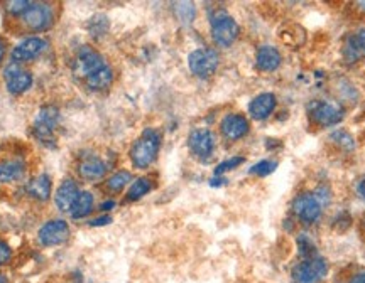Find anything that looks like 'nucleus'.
<instances>
[{
	"label": "nucleus",
	"instance_id": "7",
	"mask_svg": "<svg viewBox=\"0 0 365 283\" xmlns=\"http://www.w3.org/2000/svg\"><path fill=\"white\" fill-rule=\"evenodd\" d=\"M105 65H107V62L103 61V58L100 56L95 49L85 46V48L78 51L77 59H75L73 62V71L75 74L79 76V78L87 79L88 76L96 73V71H98L100 67H103Z\"/></svg>",
	"mask_w": 365,
	"mask_h": 283
},
{
	"label": "nucleus",
	"instance_id": "15",
	"mask_svg": "<svg viewBox=\"0 0 365 283\" xmlns=\"http://www.w3.org/2000/svg\"><path fill=\"white\" fill-rule=\"evenodd\" d=\"M249 129L250 126L247 118L243 115H238V113H230L220 124L222 135H224L226 140H241V138L249 133Z\"/></svg>",
	"mask_w": 365,
	"mask_h": 283
},
{
	"label": "nucleus",
	"instance_id": "6",
	"mask_svg": "<svg viewBox=\"0 0 365 283\" xmlns=\"http://www.w3.org/2000/svg\"><path fill=\"white\" fill-rule=\"evenodd\" d=\"M293 211H295L296 216L303 223H306V225H313V223H316L321 218L323 206L318 202L313 192H305L295 197V201H293Z\"/></svg>",
	"mask_w": 365,
	"mask_h": 283
},
{
	"label": "nucleus",
	"instance_id": "12",
	"mask_svg": "<svg viewBox=\"0 0 365 283\" xmlns=\"http://www.w3.org/2000/svg\"><path fill=\"white\" fill-rule=\"evenodd\" d=\"M58 118H60V113L54 107L41 108V112L37 113L34 120V132L39 140L48 142L51 138L54 129L58 125Z\"/></svg>",
	"mask_w": 365,
	"mask_h": 283
},
{
	"label": "nucleus",
	"instance_id": "13",
	"mask_svg": "<svg viewBox=\"0 0 365 283\" xmlns=\"http://www.w3.org/2000/svg\"><path fill=\"white\" fill-rule=\"evenodd\" d=\"M4 76H6L7 90L14 93V95H19V93H24L26 90H29L32 84L31 73H27L26 70H23L18 62H12L11 66H7Z\"/></svg>",
	"mask_w": 365,
	"mask_h": 283
},
{
	"label": "nucleus",
	"instance_id": "40",
	"mask_svg": "<svg viewBox=\"0 0 365 283\" xmlns=\"http://www.w3.org/2000/svg\"><path fill=\"white\" fill-rule=\"evenodd\" d=\"M355 6H357V7H359V8H360V11H362V12H365V2H357V4H355Z\"/></svg>",
	"mask_w": 365,
	"mask_h": 283
},
{
	"label": "nucleus",
	"instance_id": "23",
	"mask_svg": "<svg viewBox=\"0 0 365 283\" xmlns=\"http://www.w3.org/2000/svg\"><path fill=\"white\" fill-rule=\"evenodd\" d=\"M91 209H94V196L90 192L83 191L79 192L78 199L75 201L73 208H71V216L75 219H82L88 216L91 213Z\"/></svg>",
	"mask_w": 365,
	"mask_h": 283
},
{
	"label": "nucleus",
	"instance_id": "20",
	"mask_svg": "<svg viewBox=\"0 0 365 283\" xmlns=\"http://www.w3.org/2000/svg\"><path fill=\"white\" fill-rule=\"evenodd\" d=\"M51 187H53L51 177L41 174L27 184V192L31 194L32 197H36V199L48 201L49 197H51Z\"/></svg>",
	"mask_w": 365,
	"mask_h": 283
},
{
	"label": "nucleus",
	"instance_id": "37",
	"mask_svg": "<svg viewBox=\"0 0 365 283\" xmlns=\"http://www.w3.org/2000/svg\"><path fill=\"white\" fill-rule=\"evenodd\" d=\"M4 56H6V42L0 39V62H2Z\"/></svg>",
	"mask_w": 365,
	"mask_h": 283
},
{
	"label": "nucleus",
	"instance_id": "8",
	"mask_svg": "<svg viewBox=\"0 0 365 283\" xmlns=\"http://www.w3.org/2000/svg\"><path fill=\"white\" fill-rule=\"evenodd\" d=\"M53 20V8L49 7L48 4H32V6L24 12V24H26L31 31H46V29L51 27Z\"/></svg>",
	"mask_w": 365,
	"mask_h": 283
},
{
	"label": "nucleus",
	"instance_id": "17",
	"mask_svg": "<svg viewBox=\"0 0 365 283\" xmlns=\"http://www.w3.org/2000/svg\"><path fill=\"white\" fill-rule=\"evenodd\" d=\"M283 62V56H281L279 49H276L274 46H261L255 54V65L264 73H272L276 71Z\"/></svg>",
	"mask_w": 365,
	"mask_h": 283
},
{
	"label": "nucleus",
	"instance_id": "30",
	"mask_svg": "<svg viewBox=\"0 0 365 283\" xmlns=\"http://www.w3.org/2000/svg\"><path fill=\"white\" fill-rule=\"evenodd\" d=\"M241 164H243V157H232V159L224 160V162H220L215 167V177H220V176H224L225 172L233 171V169L241 166Z\"/></svg>",
	"mask_w": 365,
	"mask_h": 283
},
{
	"label": "nucleus",
	"instance_id": "32",
	"mask_svg": "<svg viewBox=\"0 0 365 283\" xmlns=\"http://www.w3.org/2000/svg\"><path fill=\"white\" fill-rule=\"evenodd\" d=\"M31 6H32V2H23V0H19V2L7 4L9 12H12V14H24V12H26Z\"/></svg>",
	"mask_w": 365,
	"mask_h": 283
},
{
	"label": "nucleus",
	"instance_id": "4",
	"mask_svg": "<svg viewBox=\"0 0 365 283\" xmlns=\"http://www.w3.org/2000/svg\"><path fill=\"white\" fill-rule=\"evenodd\" d=\"M218 61H220V59H218L217 51L210 48L195 49L190 56H188V66H190V71L201 79H207L210 76L215 74Z\"/></svg>",
	"mask_w": 365,
	"mask_h": 283
},
{
	"label": "nucleus",
	"instance_id": "19",
	"mask_svg": "<svg viewBox=\"0 0 365 283\" xmlns=\"http://www.w3.org/2000/svg\"><path fill=\"white\" fill-rule=\"evenodd\" d=\"M78 171H79V176H82L83 179L96 180V179H100L102 176H105V172H107V166H105V162L102 159L87 157L79 162Z\"/></svg>",
	"mask_w": 365,
	"mask_h": 283
},
{
	"label": "nucleus",
	"instance_id": "26",
	"mask_svg": "<svg viewBox=\"0 0 365 283\" xmlns=\"http://www.w3.org/2000/svg\"><path fill=\"white\" fill-rule=\"evenodd\" d=\"M174 14L181 24H191L195 20L196 8L191 2H178L174 4Z\"/></svg>",
	"mask_w": 365,
	"mask_h": 283
},
{
	"label": "nucleus",
	"instance_id": "31",
	"mask_svg": "<svg viewBox=\"0 0 365 283\" xmlns=\"http://www.w3.org/2000/svg\"><path fill=\"white\" fill-rule=\"evenodd\" d=\"M313 194H314V197L318 199V202H320V204L323 206V208H325V206H330L331 191H330L328 185H326V184L320 185V187H316V191H314Z\"/></svg>",
	"mask_w": 365,
	"mask_h": 283
},
{
	"label": "nucleus",
	"instance_id": "9",
	"mask_svg": "<svg viewBox=\"0 0 365 283\" xmlns=\"http://www.w3.org/2000/svg\"><path fill=\"white\" fill-rule=\"evenodd\" d=\"M37 238H39L41 244H44V246H56V244L65 243L66 239L70 238L68 223L63 221V219H53V221H48L39 230Z\"/></svg>",
	"mask_w": 365,
	"mask_h": 283
},
{
	"label": "nucleus",
	"instance_id": "25",
	"mask_svg": "<svg viewBox=\"0 0 365 283\" xmlns=\"http://www.w3.org/2000/svg\"><path fill=\"white\" fill-rule=\"evenodd\" d=\"M132 174L129 171H119L115 172L110 179L107 180V189L112 192H120L122 189L125 187L127 184H131Z\"/></svg>",
	"mask_w": 365,
	"mask_h": 283
},
{
	"label": "nucleus",
	"instance_id": "10",
	"mask_svg": "<svg viewBox=\"0 0 365 283\" xmlns=\"http://www.w3.org/2000/svg\"><path fill=\"white\" fill-rule=\"evenodd\" d=\"M188 145L196 157L207 159L215 150V137L207 129H195L188 137Z\"/></svg>",
	"mask_w": 365,
	"mask_h": 283
},
{
	"label": "nucleus",
	"instance_id": "29",
	"mask_svg": "<svg viewBox=\"0 0 365 283\" xmlns=\"http://www.w3.org/2000/svg\"><path fill=\"white\" fill-rule=\"evenodd\" d=\"M297 248H300V253L305 256V260L313 258V256H318L316 248H314V244L312 239H309V236L301 235L300 238H297Z\"/></svg>",
	"mask_w": 365,
	"mask_h": 283
},
{
	"label": "nucleus",
	"instance_id": "16",
	"mask_svg": "<svg viewBox=\"0 0 365 283\" xmlns=\"http://www.w3.org/2000/svg\"><path fill=\"white\" fill-rule=\"evenodd\" d=\"M276 96L272 93H261L255 98L250 101L249 105V113L250 117L255 118V120H266L267 117L272 115V112L276 110Z\"/></svg>",
	"mask_w": 365,
	"mask_h": 283
},
{
	"label": "nucleus",
	"instance_id": "21",
	"mask_svg": "<svg viewBox=\"0 0 365 283\" xmlns=\"http://www.w3.org/2000/svg\"><path fill=\"white\" fill-rule=\"evenodd\" d=\"M85 81H87V86L94 91L107 90L113 81V71L110 70V66L105 65L103 67H100L96 73L88 76Z\"/></svg>",
	"mask_w": 365,
	"mask_h": 283
},
{
	"label": "nucleus",
	"instance_id": "18",
	"mask_svg": "<svg viewBox=\"0 0 365 283\" xmlns=\"http://www.w3.org/2000/svg\"><path fill=\"white\" fill-rule=\"evenodd\" d=\"M79 196V189L75 180L66 179L63 180V184L58 187L56 196H54V202L61 211H71L73 208L75 201L78 199Z\"/></svg>",
	"mask_w": 365,
	"mask_h": 283
},
{
	"label": "nucleus",
	"instance_id": "22",
	"mask_svg": "<svg viewBox=\"0 0 365 283\" xmlns=\"http://www.w3.org/2000/svg\"><path fill=\"white\" fill-rule=\"evenodd\" d=\"M26 172V166L20 160H4L0 164V183H14Z\"/></svg>",
	"mask_w": 365,
	"mask_h": 283
},
{
	"label": "nucleus",
	"instance_id": "35",
	"mask_svg": "<svg viewBox=\"0 0 365 283\" xmlns=\"http://www.w3.org/2000/svg\"><path fill=\"white\" fill-rule=\"evenodd\" d=\"M112 223V218L110 216H100L94 219V221H90V226H107Z\"/></svg>",
	"mask_w": 365,
	"mask_h": 283
},
{
	"label": "nucleus",
	"instance_id": "27",
	"mask_svg": "<svg viewBox=\"0 0 365 283\" xmlns=\"http://www.w3.org/2000/svg\"><path fill=\"white\" fill-rule=\"evenodd\" d=\"M330 138H331V142L337 143L340 149H343L347 152H352L355 149L354 137H352L347 130H335V132L330 135Z\"/></svg>",
	"mask_w": 365,
	"mask_h": 283
},
{
	"label": "nucleus",
	"instance_id": "2",
	"mask_svg": "<svg viewBox=\"0 0 365 283\" xmlns=\"http://www.w3.org/2000/svg\"><path fill=\"white\" fill-rule=\"evenodd\" d=\"M210 27H212V37L218 46L229 48L237 41L238 34H241V27L235 22V19L225 11H215V14L210 19Z\"/></svg>",
	"mask_w": 365,
	"mask_h": 283
},
{
	"label": "nucleus",
	"instance_id": "24",
	"mask_svg": "<svg viewBox=\"0 0 365 283\" xmlns=\"http://www.w3.org/2000/svg\"><path fill=\"white\" fill-rule=\"evenodd\" d=\"M151 189H153V183H151V179H148V177H139L137 180H134L131 189H129L127 199L129 201L141 199V197H144L146 194L151 192Z\"/></svg>",
	"mask_w": 365,
	"mask_h": 283
},
{
	"label": "nucleus",
	"instance_id": "11",
	"mask_svg": "<svg viewBox=\"0 0 365 283\" xmlns=\"http://www.w3.org/2000/svg\"><path fill=\"white\" fill-rule=\"evenodd\" d=\"M342 54L348 65L365 61V27H360L354 34H348L345 42H343Z\"/></svg>",
	"mask_w": 365,
	"mask_h": 283
},
{
	"label": "nucleus",
	"instance_id": "28",
	"mask_svg": "<svg viewBox=\"0 0 365 283\" xmlns=\"http://www.w3.org/2000/svg\"><path fill=\"white\" fill-rule=\"evenodd\" d=\"M278 169V162L276 160H269V159H264L261 162H257L255 166L250 167V174L259 176V177H266L272 174V172Z\"/></svg>",
	"mask_w": 365,
	"mask_h": 283
},
{
	"label": "nucleus",
	"instance_id": "14",
	"mask_svg": "<svg viewBox=\"0 0 365 283\" xmlns=\"http://www.w3.org/2000/svg\"><path fill=\"white\" fill-rule=\"evenodd\" d=\"M46 48H48V42L44 39H41V37H29V39H24L12 49V59L18 62H27L31 59H36L39 54H43Z\"/></svg>",
	"mask_w": 365,
	"mask_h": 283
},
{
	"label": "nucleus",
	"instance_id": "36",
	"mask_svg": "<svg viewBox=\"0 0 365 283\" xmlns=\"http://www.w3.org/2000/svg\"><path fill=\"white\" fill-rule=\"evenodd\" d=\"M348 283H365V272L357 273L355 277H352V280Z\"/></svg>",
	"mask_w": 365,
	"mask_h": 283
},
{
	"label": "nucleus",
	"instance_id": "33",
	"mask_svg": "<svg viewBox=\"0 0 365 283\" xmlns=\"http://www.w3.org/2000/svg\"><path fill=\"white\" fill-rule=\"evenodd\" d=\"M11 256H12L11 246L6 242H2V239H0V267H2V265H6V263H9Z\"/></svg>",
	"mask_w": 365,
	"mask_h": 283
},
{
	"label": "nucleus",
	"instance_id": "1",
	"mask_svg": "<svg viewBox=\"0 0 365 283\" xmlns=\"http://www.w3.org/2000/svg\"><path fill=\"white\" fill-rule=\"evenodd\" d=\"M161 149V133L154 129H146L131 149V160L137 169H148Z\"/></svg>",
	"mask_w": 365,
	"mask_h": 283
},
{
	"label": "nucleus",
	"instance_id": "3",
	"mask_svg": "<svg viewBox=\"0 0 365 283\" xmlns=\"http://www.w3.org/2000/svg\"><path fill=\"white\" fill-rule=\"evenodd\" d=\"M328 275V263L321 256L306 258L293 268V278L296 283H321Z\"/></svg>",
	"mask_w": 365,
	"mask_h": 283
},
{
	"label": "nucleus",
	"instance_id": "39",
	"mask_svg": "<svg viewBox=\"0 0 365 283\" xmlns=\"http://www.w3.org/2000/svg\"><path fill=\"white\" fill-rule=\"evenodd\" d=\"M222 183H225V179H220V177H218V179L215 177V179L210 180V184L212 185H222Z\"/></svg>",
	"mask_w": 365,
	"mask_h": 283
},
{
	"label": "nucleus",
	"instance_id": "5",
	"mask_svg": "<svg viewBox=\"0 0 365 283\" xmlns=\"http://www.w3.org/2000/svg\"><path fill=\"white\" fill-rule=\"evenodd\" d=\"M309 115L320 126H333L340 124L345 117V110L342 105L333 103V101L316 100L309 103Z\"/></svg>",
	"mask_w": 365,
	"mask_h": 283
},
{
	"label": "nucleus",
	"instance_id": "41",
	"mask_svg": "<svg viewBox=\"0 0 365 283\" xmlns=\"http://www.w3.org/2000/svg\"><path fill=\"white\" fill-rule=\"evenodd\" d=\"M0 283H7V278L2 275V273H0Z\"/></svg>",
	"mask_w": 365,
	"mask_h": 283
},
{
	"label": "nucleus",
	"instance_id": "34",
	"mask_svg": "<svg viewBox=\"0 0 365 283\" xmlns=\"http://www.w3.org/2000/svg\"><path fill=\"white\" fill-rule=\"evenodd\" d=\"M355 191L360 197H362V199H365V176L360 177V179L355 183Z\"/></svg>",
	"mask_w": 365,
	"mask_h": 283
},
{
	"label": "nucleus",
	"instance_id": "38",
	"mask_svg": "<svg viewBox=\"0 0 365 283\" xmlns=\"http://www.w3.org/2000/svg\"><path fill=\"white\" fill-rule=\"evenodd\" d=\"M113 206H115V202H113V201H107V202H103V204H102V209H103V211H108V209H112Z\"/></svg>",
	"mask_w": 365,
	"mask_h": 283
}]
</instances>
